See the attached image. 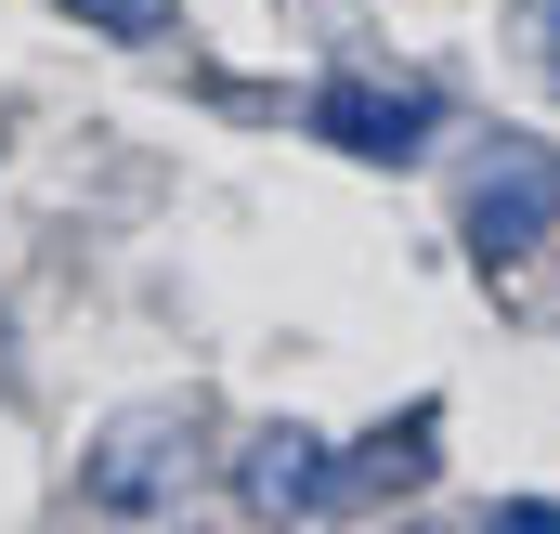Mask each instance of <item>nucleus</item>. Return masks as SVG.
Returning <instances> with one entry per match:
<instances>
[{
  "label": "nucleus",
  "instance_id": "1",
  "mask_svg": "<svg viewBox=\"0 0 560 534\" xmlns=\"http://www.w3.org/2000/svg\"><path fill=\"white\" fill-rule=\"evenodd\" d=\"M456 235H469V262H482V274H522V262L560 235V143L495 131L482 156H469V183H456Z\"/></svg>",
  "mask_w": 560,
  "mask_h": 534
},
{
  "label": "nucleus",
  "instance_id": "4",
  "mask_svg": "<svg viewBox=\"0 0 560 534\" xmlns=\"http://www.w3.org/2000/svg\"><path fill=\"white\" fill-rule=\"evenodd\" d=\"M235 509L248 522H300V509H339V443L326 430H300V417H275L248 456H235Z\"/></svg>",
  "mask_w": 560,
  "mask_h": 534
},
{
  "label": "nucleus",
  "instance_id": "5",
  "mask_svg": "<svg viewBox=\"0 0 560 534\" xmlns=\"http://www.w3.org/2000/svg\"><path fill=\"white\" fill-rule=\"evenodd\" d=\"M430 469H443V404H405L365 456H339V496H418Z\"/></svg>",
  "mask_w": 560,
  "mask_h": 534
},
{
  "label": "nucleus",
  "instance_id": "3",
  "mask_svg": "<svg viewBox=\"0 0 560 534\" xmlns=\"http://www.w3.org/2000/svg\"><path fill=\"white\" fill-rule=\"evenodd\" d=\"M430 118H443V92L430 79H313V131L339 143V156H365V170H418L430 156Z\"/></svg>",
  "mask_w": 560,
  "mask_h": 534
},
{
  "label": "nucleus",
  "instance_id": "7",
  "mask_svg": "<svg viewBox=\"0 0 560 534\" xmlns=\"http://www.w3.org/2000/svg\"><path fill=\"white\" fill-rule=\"evenodd\" d=\"M522 26H535V53H548V92H560V0H535Z\"/></svg>",
  "mask_w": 560,
  "mask_h": 534
},
{
  "label": "nucleus",
  "instance_id": "2",
  "mask_svg": "<svg viewBox=\"0 0 560 534\" xmlns=\"http://www.w3.org/2000/svg\"><path fill=\"white\" fill-rule=\"evenodd\" d=\"M183 496H196V417L183 404H131L79 456V509H105V522H170Z\"/></svg>",
  "mask_w": 560,
  "mask_h": 534
},
{
  "label": "nucleus",
  "instance_id": "6",
  "mask_svg": "<svg viewBox=\"0 0 560 534\" xmlns=\"http://www.w3.org/2000/svg\"><path fill=\"white\" fill-rule=\"evenodd\" d=\"M66 13H92L105 39H170V0H66Z\"/></svg>",
  "mask_w": 560,
  "mask_h": 534
}]
</instances>
